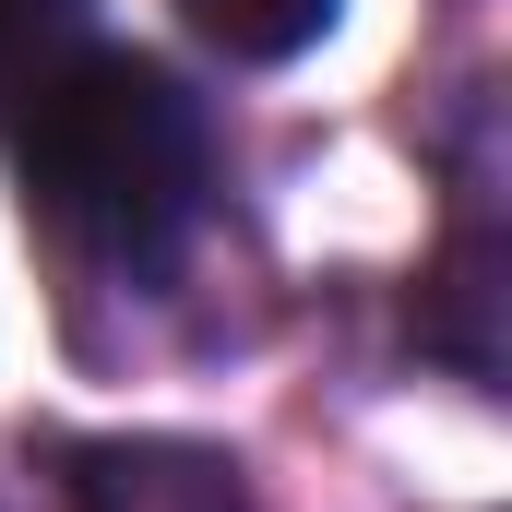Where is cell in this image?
Masks as SVG:
<instances>
[{"label":"cell","instance_id":"3957f363","mask_svg":"<svg viewBox=\"0 0 512 512\" xmlns=\"http://www.w3.org/2000/svg\"><path fill=\"white\" fill-rule=\"evenodd\" d=\"M501 298H512V251L489 227H465V239H441V262L417 274V358H441V370H465V382H501Z\"/></svg>","mask_w":512,"mask_h":512},{"label":"cell","instance_id":"277c9868","mask_svg":"<svg viewBox=\"0 0 512 512\" xmlns=\"http://www.w3.org/2000/svg\"><path fill=\"white\" fill-rule=\"evenodd\" d=\"M179 24H191L203 48H227V60L274 72V60H298V48L334 36V0H179Z\"/></svg>","mask_w":512,"mask_h":512},{"label":"cell","instance_id":"6da1fadb","mask_svg":"<svg viewBox=\"0 0 512 512\" xmlns=\"http://www.w3.org/2000/svg\"><path fill=\"white\" fill-rule=\"evenodd\" d=\"M24 203L36 227H60L84 262H155L203 227V108L131 60V48H72L24 84Z\"/></svg>","mask_w":512,"mask_h":512},{"label":"cell","instance_id":"5b68a950","mask_svg":"<svg viewBox=\"0 0 512 512\" xmlns=\"http://www.w3.org/2000/svg\"><path fill=\"white\" fill-rule=\"evenodd\" d=\"M72 24V0H0V96H24L36 84V48Z\"/></svg>","mask_w":512,"mask_h":512},{"label":"cell","instance_id":"7a4b0ae2","mask_svg":"<svg viewBox=\"0 0 512 512\" xmlns=\"http://www.w3.org/2000/svg\"><path fill=\"white\" fill-rule=\"evenodd\" d=\"M72 512H251V477L227 441L108 429V441H72Z\"/></svg>","mask_w":512,"mask_h":512}]
</instances>
